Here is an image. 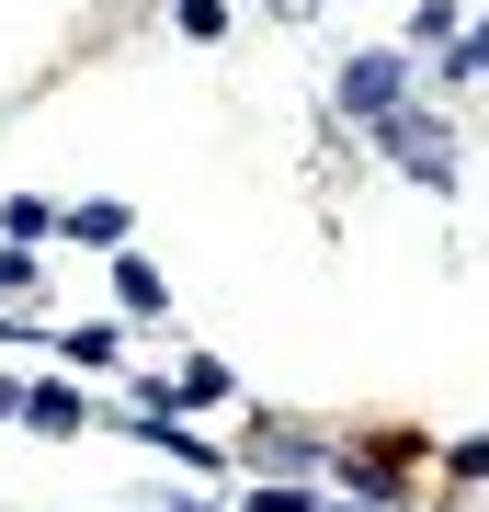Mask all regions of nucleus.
<instances>
[{
	"label": "nucleus",
	"instance_id": "obj_3",
	"mask_svg": "<svg viewBox=\"0 0 489 512\" xmlns=\"http://www.w3.org/2000/svg\"><path fill=\"white\" fill-rule=\"evenodd\" d=\"M23 421H35V433H80L91 399H80V387H23Z\"/></svg>",
	"mask_w": 489,
	"mask_h": 512
},
{
	"label": "nucleus",
	"instance_id": "obj_2",
	"mask_svg": "<svg viewBox=\"0 0 489 512\" xmlns=\"http://www.w3.org/2000/svg\"><path fill=\"white\" fill-rule=\"evenodd\" d=\"M399 103H410V57H353L342 69V114L376 126V114H399Z\"/></svg>",
	"mask_w": 489,
	"mask_h": 512
},
{
	"label": "nucleus",
	"instance_id": "obj_5",
	"mask_svg": "<svg viewBox=\"0 0 489 512\" xmlns=\"http://www.w3.org/2000/svg\"><path fill=\"white\" fill-rule=\"evenodd\" d=\"M69 239H91V251H114V239H126V205H80V217H69Z\"/></svg>",
	"mask_w": 489,
	"mask_h": 512
},
{
	"label": "nucleus",
	"instance_id": "obj_4",
	"mask_svg": "<svg viewBox=\"0 0 489 512\" xmlns=\"http://www.w3.org/2000/svg\"><path fill=\"white\" fill-rule=\"evenodd\" d=\"M114 296H126V308H137V319H160V308H171V285H160V274H148V262H126V274H114Z\"/></svg>",
	"mask_w": 489,
	"mask_h": 512
},
{
	"label": "nucleus",
	"instance_id": "obj_1",
	"mask_svg": "<svg viewBox=\"0 0 489 512\" xmlns=\"http://www.w3.org/2000/svg\"><path fill=\"white\" fill-rule=\"evenodd\" d=\"M376 137H387V160L410 171V183H455V126H433V114H376Z\"/></svg>",
	"mask_w": 489,
	"mask_h": 512
},
{
	"label": "nucleus",
	"instance_id": "obj_8",
	"mask_svg": "<svg viewBox=\"0 0 489 512\" xmlns=\"http://www.w3.org/2000/svg\"><path fill=\"white\" fill-rule=\"evenodd\" d=\"M273 12H296V0H273Z\"/></svg>",
	"mask_w": 489,
	"mask_h": 512
},
{
	"label": "nucleus",
	"instance_id": "obj_7",
	"mask_svg": "<svg viewBox=\"0 0 489 512\" xmlns=\"http://www.w3.org/2000/svg\"><path fill=\"white\" fill-rule=\"evenodd\" d=\"M0 421H23V387H12V376H0Z\"/></svg>",
	"mask_w": 489,
	"mask_h": 512
},
{
	"label": "nucleus",
	"instance_id": "obj_6",
	"mask_svg": "<svg viewBox=\"0 0 489 512\" xmlns=\"http://www.w3.org/2000/svg\"><path fill=\"white\" fill-rule=\"evenodd\" d=\"M0 308H12V319L35 308V262H23V251H0Z\"/></svg>",
	"mask_w": 489,
	"mask_h": 512
}]
</instances>
